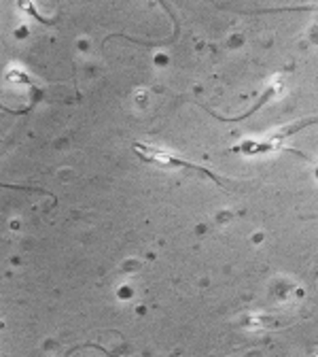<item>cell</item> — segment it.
<instances>
[{
  "label": "cell",
  "instance_id": "3",
  "mask_svg": "<svg viewBox=\"0 0 318 357\" xmlns=\"http://www.w3.org/2000/svg\"><path fill=\"white\" fill-rule=\"evenodd\" d=\"M316 176H318V170H316Z\"/></svg>",
  "mask_w": 318,
  "mask_h": 357
},
{
  "label": "cell",
  "instance_id": "2",
  "mask_svg": "<svg viewBox=\"0 0 318 357\" xmlns=\"http://www.w3.org/2000/svg\"><path fill=\"white\" fill-rule=\"evenodd\" d=\"M274 92H276V87H269L267 92H265V94H263V96H261V98H259V100L255 102V107H253L251 111H246V113H242V115H238V117H234V119H232V117H221V115H216L214 111H210V109H208V107H204V105H200V107H202L204 111H208V113H210L212 117H216L218 121H242V119L251 117V115H253V113H255L257 109H261V107H263V102H267V100H269L271 96H274Z\"/></svg>",
  "mask_w": 318,
  "mask_h": 357
},
{
  "label": "cell",
  "instance_id": "1",
  "mask_svg": "<svg viewBox=\"0 0 318 357\" xmlns=\"http://www.w3.org/2000/svg\"><path fill=\"white\" fill-rule=\"evenodd\" d=\"M132 149L138 153L145 162H153V164H159V166H168V168H191V170H198L200 174L212 178V181L218 183V176L212 174L210 170L202 168L200 164H193V162H185V160H178V158H172L170 153L161 151V149H153L149 145H143V143H134Z\"/></svg>",
  "mask_w": 318,
  "mask_h": 357
}]
</instances>
